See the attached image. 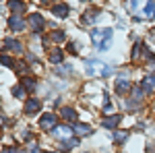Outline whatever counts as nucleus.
I'll list each match as a JSON object with an SVG mask.
<instances>
[{
  "instance_id": "1",
  "label": "nucleus",
  "mask_w": 155,
  "mask_h": 153,
  "mask_svg": "<svg viewBox=\"0 0 155 153\" xmlns=\"http://www.w3.org/2000/svg\"><path fill=\"white\" fill-rule=\"evenodd\" d=\"M91 42L97 50H107L110 48V42H112V29L110 27H99V29H93L91 33Z\"/></svg>"
},
{
  "instance_id": "9",
  "label": "nucleus",
  "mask_w": 155,
  "mask_h": 153,
  "mask_svg": "<svg viewBox=\"0 0 155 153\" xmlns=\"http://www.w3.org/2000/svg\"><path fill=\"white\" fill-rule=\"evenodd\" d=\"M72 130H74V135H77V137L91 135V126H89V124H83V122H77V124L72 126Z\"/></svg>"
},
{
  "instance_id": "21",
  "label": "nucleus",
  "mask_w": 155,
  "mask_h": 153,
  "mask_svg": "<svg viewBox=\"0 0 155 153\" xmlns=\"http://www.w3.org/2000/svg\"><path fill=\"white\" fill-rule=\"evenodd\" d=\"M153 17H155V2H153V0H149L147 11H145V19H153Z\"/></svg>"
},
{
  "instance_id": "12",
  "label": "nucleus",
  "mask_w": 155,
  "mask_h": 153,
  "mask_svg": "<svg viewBox=\"0 0 155 153\" xmlns=\"http://www.w3.org/2000/svg\"><path fill=\"white\" fill-rule=\"evenodd\" d=\"M4 48H8V50H12V52H17V54L23 52L21 42H17V39H4Z\"/></svg>"
},
{
  "instance_id": "22",
  "label": "nucleus",
  "mask_w": 155,
  "mask_h": 153,
  "mask_svg": "<svg viewBox=\"0 0 155 153\" xmlns=\"http://www.w3.org/2000/svg\"><path fill=\"white\" fill-rule=\"evenodd\" d=\"M15 71L19 72L21 77H25V72H27V64H25L23 60H19V62H15Z\"/></svg>"
},
{
  "instance_id": "25",
  "label": "nucleus",
  "mask_w": 155,
  "mask_h": 153,
  "mask_svg": "<svg viewBox=\"0 0 155 153\" xmlns=\"http://www.w3.org/2000/svg\"><path fill=\"white\" fill-rule=\"evenodd\" d=\"M12 93H15V97L21 99V97H25V89L23 87H12Z\"/></svg>"
},
{
  "instance_id": "5",
  "label": "nucleus",
  "mask_w": 155,
  "mask_h": 153,
  "mask_svg": "<svg viewBox=\"0 0 155 153\" xmlns=\"http://www.w3.org/2000/svg\"><path fill=\"white\" fill-rule=\"evenodd\" d=\"M44 17L39 15V12H33V15H29V19H27V25L33 29V31H41V27H44Z\"/></svg>"
},
{
  "instance_id": "18",
  "label": "nucleus",
  "mask_w": 155,
  "mask_h": 153,
  "mask_svg": "<svg viewBox=\"0 0 155 153\" xmlns=\"http://www.w3.org/2000/svg\"><path fill=\"white\" fill-rule=\"evenodd\" d=\"M60 114L66 118V120H77V110H72V108H62Z\"/></svg>"
},
{
  "instance_id": "6",
  "label": "nucleus",
  "mask_w": 155,
  "mask_h": 153,
  "mask_svg": "<svg viewBox=\"0 0 155 153\" xmlns=\"http://www.w3.org/2000/svg\"><path fill=\"white\" fill-rule=\"evenodd\" d=\"M39 126L46 130H54L58 124H56V116L54 114H44V116L39 118Z\"/></svg>"
},
{
  "instance_id": "20",
  "label": "nucleus",
  "mask_w": 155,
  "mask_h": 153,
  "mask_svg": "<svg viewBox=\"0 0 155 153\" xmlns=\"http://www.w3.org/2000/svg\"><path fill=\"white\" fill-rule=\"evenodd\" d=\"M50 60H52L54 64H62V60H64V54H62L60 50H54V52L50 54Z\"/></svg>"
},
{
  "instance_id": "26",
  "label": "nucleus",
  "mask_w": 155,
  "mask_h": 153,
  "mask_svg": "<svg viewBox=\"0 0 155 153\" xmlns=\"http://www.w3.org/2000/svg\"><path fill=\"white\" fill-rule=\"evenodd\" d=\"M114 139H116V141H126V139H128V132H116Z\"/></svg>"
},
{
  "instance_id": "27",
  "label": "nucleus",
  "mask_w": 155,
  "mask_h": 153,
  "mask_svg": "<svg viewBox=\"0 0 155 153\" xmlns=\"http://www.w3.org/2000/svg\"><path fill=\"white\" fill-rule=\"evenodd\" d=\"M145 64H147V68H149V71H153V72H155V58L145 60Z\"/></svg>"
},
{
  "instance_id": "24",
  "label": "nucleus",
  "mask_w": 155,
  "mask_h": 153,
  "mask_svg": "<svg viewBox=\"0 0 155 153\" xmlns=\"http://www.w3.org/2000/svg\"><path fill=\"white\" fill-rule=\"evenodd\" d=\"M2 66H8V68H15V62H12L11 58H8V56H6V54H2Z\"/></svg>"
},
{
  "instance_id": "29",
  "label": "nucleus",
  "mask_w": 155,
  "mask_h": 153,
  "mask_svg": "<svg viewBox=\"0 0 155 153\" xmlns=\"http://www.w3.org/2000/svg\"><path fill=\"white\" fill-rule=\"evenodd\" d=\"M68 52H71V54H77V46H74V44H68Z\"/></svg>"
},
{
  "instance_id": "23",
  "label": "nucleus",
  "mask_w": 155,
  "mask_h": 153,
  "mask_svg": "<svg viewBox=\"0 0 155 153\" xmlns=\"http://www.w3.org/2000/svg\"><path fill=\"white\" fill-rule=\"evenodd\" d=\"M97 17H99V12H97V11H93V12H87V15L83 17V21H85V23H91V21H95Z\"/></svg>"
},
{
  "instance_id": "13",
  "label": "nucleus",
  "mask_w": 155,
  "mask_h": 153,
  "mask_svg": "<svg viewBox=\"0 0 155 153\" xmlns=\"http://www.w3.org/2000/svg\"><path fill=\"white\" fill-rule=\"evenodd\" d=\"M21 85H23L29 93H33V91H35V87H37V83H35L33 77H23V79H21Z\"/></svg>"
},
{
  "instance_id": "19",
  "label": "nucleus",
  "mask_w": 155,
  "mask_h": 153,
  "mask_svg": "<svg viewBox=\"0 0 155 153\" xmlns=\"http://www.w3.org/2000/svg\"><path fill=\"white\" fill-rule=\"evenodd\" d=\"M48 42H56V44H58V42H64V31H58V29L52 31L50 37H48Z\"/></svg>"
},
{
  "instance_id": "28",
  "label": "nucleus",
  "mask_w": 155,
  "mask_h": 153,
  "mask_svg": "<svg viewBox=\"0 0 155 153\" xmlns=\"http://www.w3.org/2000/svg\"><path fill=\"white\" fill-rule=\"evenodd\" d=\"M104 110H106V112H112V104H110L107 97H106V106H104Z\"/></svg>"
},
{
  "instance_id": "31",
  "label": "nucleus",
  "mask_w": 155,
  "mask_h": 153,
  "mask_svg": "<svg viewBox=\"0 0 155 153\" xmlns=\"http://www.w3.org/2000/svg\"><path fill=\"white\" fill-rule=\"evenodd\" d=\"M44 153H52V151H44Z\"/></svg>"
},
{
  "instance_id": "8",
  "label": "nucleus",
  "mask_w": 155,
  "mask_h": 153,
  "mask_svg": "<svg viewBox=\"0 0 155 153\" xmlns=\"http://www.w3.org/2000/svg\"><path fill=\"white\" fill-rule=\"evenodd\" d=\"M8 27L12 31H21V29H25V19H21L19 15H12V17H8Z\"/></svg>"
},
{
  "instance_id": "7",
  "label": "nucleus",
  "mask_w": 155,
  "mask_h": 153,
  "mask_svg": "<svg viewBox=\"0 0 155 153\" xmlns=\"http://www.w3.org/2000/svg\"><path fill=\"white\" fill-rule=\"evenodd\" d=\"M128 89H130V81H128V77H126V75H120L118 79H116V91L124 95Z\"/></svg>"
},
{
  "instance_id": "3",
  "label": "nucleus",
  "mask_w": 155,
  "mask_h": 153,
  "mask_svg": "<svg viewBox=\"0 0 155 153\" xmlns=\"http://www.w3.org/2000/svg\"><path fill=\"white\" fill-rule=\"evenodd\" d=\"M147 4H149V0H128V2H126V6H128L130 15H134V17H143V19H145Z\"/></svg>"
},
{
  "instance_id": "2",
  "label": "nucleus",
  "mask_w": 155,
  "mask_h": 153,
  "mask_svg": "<svg viewBox=\"0 0 155 153\" xmlns=\"http://www.w3.org/2000/svg\"><path fill=\"white\" fill-rule=\"evenodd\" d=\"M85 66H87L91 77H107V75L114 72V68L106 62H101V60H85Z\"/></svg>"
},
{
  "instance_id": "30",
  "label": "nucleus",
  "mask_w": 155,
  "mask_h": 153,
  "mask_svg": "<svg viewBox=\"0 0 155 153\" xmlns=\"http://www.w3.org/2000/svg\"><path fill=\"white\" fill-rule=\"evenodd\" d=\"M50 2H54V0H41V4H50Z\"/></svg>"
},
{
  "instance_id": "16",
  "label": "nucleus",
  "mask_w": 155,
  "mask_h": 153,
  "mask_svg": "<svg viewBox=\"0 0 155 153\" xmlns=\"http://www.w3.org/2000/svg\"><path fill=\"white\" fill-rule=\"evenodd\" d=\"M120 120H122L120 116H110V118H106V120L101 122V126H106V128H114L116 124H120Z\"/></svg>"
},
{
  "instance_id": "15",
  "label": "nucleus",
  "mask_w": 155,
  "mask_h": 153,
  "mask_svg": "<svg viewBox=\"0 0 155 153\" xmlns=\"http://www.w3.org/2000/svg\"><path fill=\"white\" fill-rule=\"evenodd\" d=\"M8 8H11L15 15H19L21 11H25V4L21 0H8Z\"/></svg>"
},
{
  "instance_id": "14",
  "label": "nucleus",
  "mask_w": 155,
  "mask_h": 153,
  "mask_svg": "<svg viewBox=\"0 0 155 153\" xmlns=\"http://www.w3.org/2000/svg\"><path fill=\"white\" fill-rule=\"evenodd\" d=\"M52 12H54L56 17H60V19H64V17L68 15V6H66V4H54Z\"/></svg>"
},
{
  "instance_id": "17",
  "label": "nucleus",
  "mask_w": 155,
  "mask_h": 153,
  "mask_svg": "<svg viewBox=\"0 0 155 153\" xmlns=\"http://www.w3.org/2000/svg\"><path fill=\"white\" fill-rule=\"evenodd\" d=\"M79 145V139L74 137V139H68V141H60V149H64V151H68L72 147H77Z\"/></svg>"
},
{
  "instance_id": "4",
  "label": "nucleus",
  "mask_w": 155,
  "mask_h": 153,
  "mask_svg": "<svg viewBox=\"0 0 155 153\" xmlns=\"http://www.w3.org/2000/svg\"><path fill=\"white\" fill-rule=\"evenodd\" d=\"M52 135L60 139V141H68V139H74V130L72 126H56V128L52 130Z\"/></svg>"
},
{
  "instance_id": "10",
  "label": "nucleus",
  "mask_w": 155,
  "mask_h": 153,
  "mask_svg": "<svg viewBox=\"0 0 155 153\" xmlns=\"http://www.w3.org/2000/svg\"><path fill=\"white\" fill-rule=\"evenodd\" d=\"M141 89L143 91H155V75H149L141 81Z\"/></svg>"
},
{
  "instance_id": "11",
  "label": "nucleus",
  "mask_w": 155,
  "mask_h": 153,
  "mask_svg": "<svg viewBox=\"0 0 155 153\" xmlns=\"http://www.w3.org/2000/svg\"><path fill=\"white\" fill-rule=\"evenodd\" d=\"M39 108H41L39 99H27V101H25V112H27V114H35Z\"/></svg>"
}]
</instances>
